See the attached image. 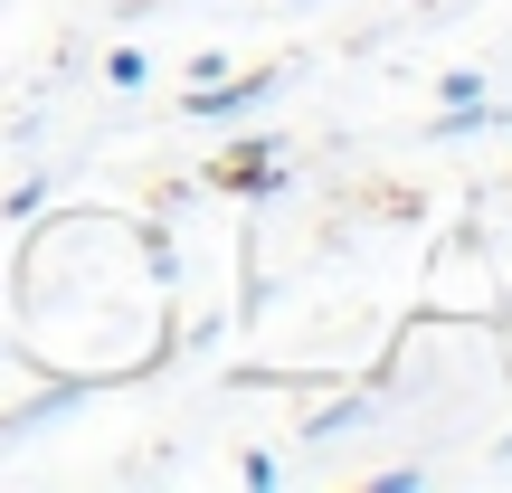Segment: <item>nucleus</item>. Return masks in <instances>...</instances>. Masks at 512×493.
<instances>
[{
    "instance_id": "nucleus-1",
    "label": "nucleus",
    "mask_w": 512,
    "mask_h": 493,
    "mask_svg": "<svg viewBox=\"0 0 512 493\" xmlns=\"http://www.w3.org/2000/svg\"><path fill=\"white\" fill-rule=\"evenodd\" d=\"M266 86H275V76H238V86H200V95H190V114H238V105H256Z\"/></svg>"
}]
</instances>
